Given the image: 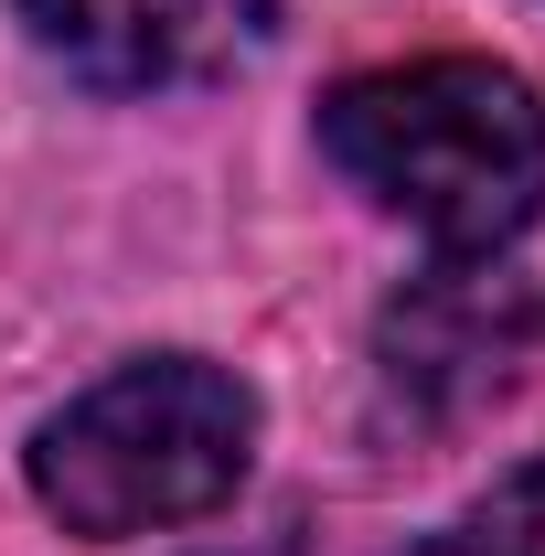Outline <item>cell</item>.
I'll return each instance as SVG.
<instances>
[{"label":"cell","mask_w":545,"mask_h":556,"mask_svg":"<svg viewBox=\"0 0 545 556\" xmlns=\"http://www.w3.org/2000/svg\"><path fill=\"white\" fill-rule=\"evenodd\" d=\"M321 150L449 257H492L545 214V97L481 54H428L332 86Z\"/></svg>","instance_id":"cell-1"},{"label":"cell","mask_w":545,"mask_h":556,"mask_svg":"<svg viewBox=\"0 0 545 556\" xmlns=\"http://www.w3.org/2000/svg\"><path fill=\"white\" fill-rule=\"evenodd\" d=\"M257 460V396L204 353H150L33 439V492L65 535H150L214 514Z\"/></svg>","instance_id":"cell-2"},{"label":"cell","mask_w":545,"mask_h":556,"mask_svg":"<svg viewBox=\"0 0 545 556\" xmlns=\"http://www.w3.org/2000/svg\"><path fill=\"white\" fill-rule=\"evenodd\" d=\"M535 343H545V300L524 278H503V268L417 278L407 300L385 311V332H375L385 386H396L407 407H428V417H460V407H481V396H503Z\"/></svg>","instance_id":"cell-3"},{"label":"cell","mask_w":545,"mask_h":556,"mask_svg":"<svg viewBox=\"0 0 545 556\" xmlns=\"http://www.w3.org/2000/svg\"><path fill=\"white\" fill-rule=\"evenodd\" d=\"M33 43L107 97H161L246 65L268 43V0H22Z\"/></svg>","instance_id":"cell-4"},{"label":"cell","mask_w":545,"mask_h":556,"mask_svg":"<svg viewBox=\"0 0 545 556\" xmlns=\"http://www.w3.org/2000/svg\"><path fill=\"white\" fill-rule=\"evenodd\" d=\"M407 556H545V460L503 471V482L471 503V525H449V535H417Z\"/></svg>","instance_id":"cell-5"}]
</instances>
